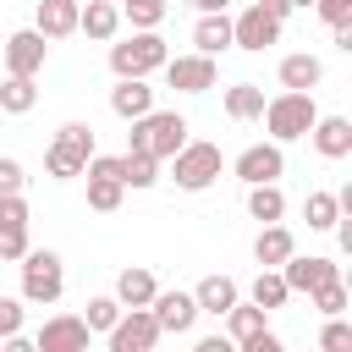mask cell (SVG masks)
<instances>
[{
	"label": "cell",
	"mask_w": 352,
	"mask_h": 352,
	"mask_svg": "<svg viewBox=\"0 0 352 352\" xmlns=\"http://www.w3.org/2000/svg\"><path fill=\"white\" fill-rule=\"evenodd\" d=\"M302 220H308V231H330L341 220V198L336 192H308L302 198Z\"/></svg>",
	"instance_id": "31"
},
{
	"label": "cell",
	"mask_w": 352,
	"mask_h": 352,
	"mask_svg": "<svg viewBox=\"0 0 352 352\" xmlns=\"http://www.w3.org/2000/svg\"><path fill=\"white\" fill-rule=\"evenodd\" d=\"M121 182H126V187H138V192H143V187H154V182H160V160H154V154H143V148H126V154H121Z\"/></svg>",
	"instance_id": "30"
},
{
	"label": "cell",
	"mask_w": 352,
	"mask_h": 352,
	"mask_svg": "<svg viewBox=\"0 0 352 352\" xmlns=\"http://www.w3.org/2000/svg\"><path fill=\"white\" fill-rule=\"evenodd\" d=\"M88 154H94V126H88V121H66V126L55 132V143L44 148V170H50V182H72V176H82Z\"/></svg>",
	"instance_id": "5"
},
{
	"label": "cell",
	"mask_w": 352,
	"mask_h": 352,
	"mask_svg": "<svg viewBox=\"0 0 352 352\" xmlns=\"http://www.w3.org/2000/svg\"><path fill=\"white\" fill-rule=\"evenodd\" d=\"M236 297H242V286H236L231 275H204V280L192 286V302H198V314H214V319H220V314H226Z\"/></svg>",
	"instance_id": "21"
},
{
	"label": "cell",
	"mask_w": 352,
	"mask_h": 352,
	"mask_svg": "<svg viewBox=\"0 0 352 352\" xmlns=\"http://www.w3.org/2000/svg\"><path fill=\"white\" fill-rule=\"evenodd\" d=\"M292 253H297V236H292L280 220L258 226V242H253V258H258V270H280Z\"/></svg>",
	"instance_id": "18"
},
{
	"label": "cell",
	"mask_w": 352,
	"mask_h": 352,
	"mask_svg": "<svg viewBox=\"0 0 352 352\" xmlns=\"http://www.w3.org/2000/svg\"><path fill=\"white\" fill-rule=\"evenodd\" d=\"M28 253V231H11V236H0V264H16Z\"/></svg>",
	"instance_id": "40"
},
{
	"label": "cell",
	"mask_w": 352,
	"mask_h": 352,
	"mask_svg": "<svg viewBox=\"0 0 352 352\" xmlns=\"http://www.w3.org/2000/svg\"><path fill=\"white\" fill-rule=\"evenodd\" d=\"M319 346H324V352H346V346H352V324H346L341 314H330V324L319 330Z\"/></svg>",
	"instance_id": "36"
},
{
	"label": "cell",
	"mask_w": 352,
	"mask_h": 352,
	"mask_svg": "<svg viewBox=\"0 0 352 352\" xmlns=\"http://www.w3.org/2000/svg\"><path fill=\"white\" fill-rule=\"evenodd\" d=\"M28 231V198L22 192H0V236Z\"/></svg>",
	"instance_id": "33"
},
{
	"label": "cell",
	"mask_w": 352,
	"mask_h": 352,
	"mask_svg": "<svg viewBox=\"0 0 352 352\" xmlns=\"http://www.w3.org/2000/svg\"><path fill=\"white\" fill-rule=\"evenodd\" d=\"M22 187H28V170H22V160L0 154V192H22Z\"/></svg>",
	"instance_id": "38"
},
{
	"label": "cell",
	"mask_w": 352,
	"mask_h": 352,
	"mask_svg": "<svg viewBox=\"0 0 352 352\" xmlns=\"http://www.w3.org/2000/svg\"><path fill=\"white\" fill-rule=\"evenodd\" d=\"M286 297H292V286L280 280V270H258V275H253V286H248V302H258L264 314L286 308Z\"/></svg>",
	"instance_id": "28"
},
{
	"label": "cell",
	"mask_w": 352,
	"mask_h": 352,
	"mask_svg": "<svg viewBox=\"0 0 352 352\" xmlns=\"http://www.w3.org/2000/svg\"><path fill=\"white\" fill-rule=\"evenodd\" d=\"M165 88H176V94H209L214 88V55H204V50H192V55H170L165 66Z\"/></svg>",
	"instance_id": "8"
},
{
	"label": "cell",
	"mask_w": 352,
	"mask_h": 352,
	"mask_svg": "<svg viewBox=\"0 0 352 352\" xmlns=\"http://www.w3.org/2000/svg\"><path fill=\"white\" fill-rule=\"evenodd\" d=\"M44 60H50V38H44L38 28H22V33L6 38V72H16V77H38Z\"/></svg>",
	"instance_id": "13"
},
{
	"label": "cell",
	"mask_w": 352,
	"mask_h": 352,
	"mask_svg": "<svg viewBox=\"0 0 352 352\" xmlns=\"http://www.w3.org/2000/svg\"><path fill=\"white\" fill-rule=\"evenodd\" d=\"M308 297H314V308H319L324 319H330V314H346V280H341V275H336V280H324V286H319V292H308Z\"/></svg>",
	"instance_id": "34"
},
{
	"label": "cell",
	"mask_w": 352,
	"mask_h": 352,
	"mask_svg": "<svg viewBox=\"0 0 352 352\" xmlns=\"http://www.w3.org/2000/svg\"><path fill=\"white\" fill-rule=\"evenodd\" d=\"M236 182H280V170H286V154H280V143H253V148H242L236 154Z\"/></svg>",
	"instance_id": "15"
},
{
	"label": "cell",
	"mask_w": 352,
	"mask_h": 352,
	"mask_svg": "<svg viewBox=\"0 0 352 352\" xmlns=\"http://www.w3.org/2000/svg\"><path fill=\"white\" fill-rule=\"evenodd\" d=\"M110 110H116L121 121H138V116L154 110V88H148L143 77H116V88H110Z\"/></svg>",
	"instance_id": "17"
},
{
	"label": "cell",
	"mask_w": 352,
	"mask_h": 352,
	"mask_svg": "<svg viewBox=\"0 0 352 352\" xmlns=\"http://www.w3.org/2000/svg\"><path fill=\"white\" fill-rule=\"evenodd\" d=\"M82 176H88V209L116 214V209H121V198H126V182H121V154H88Z\"/></svg>",
	"instance_id": "7"
},
{
	"label": "cell",
	"mask_w": 352,
	"mask_h": 352,
	"mask_svg": "<svg viewBox=\"0 0 352 352\" xmlns=\"http://www.w3.org/2000/svg\"><path fill=\"white\" fill-rule=\"evenodd\" d=\"M170 60V44L154 33V28H138L132 38H110V72L116 77H148V72H160Z\"/></svg>",
	"instance_id": "4"
},
{
	"label": "cell",
	"mask_w": 352,
	"mask_h": 352,
	"mask_svg": "<svg viewBox=\"0 0 352 352\" xmlns=\"http://www.w3.org/2000/svg\"><path fill=\"white\" fill-rule=\"evenodd\" d=\"M198 11H231V0H192Z\"/></svg>",
	"instance_id": "44"
},
{
	"label": "cell",
	"mask_w": 352,
	"mask_h": 352,
	"mask_svg": "<svg viewBox=\"0 0 352 352\" xmlns=\"http://www.w3.org/2000/svg\"><path fill=\"white\" fill-rule=\"evenodd\" d=\"M165 11H170L165 0H121V16H126L132 28H160Z\"/></svg>",
	"instance_id": "32"
},
{
	"label": "cell",
	"mask_w": 352,
	"mask_h": 352,
	"mask_svg": "<svg viewBox=\"0 0 352 352\" xmlns=\"http://www.w3.org/2000/svg\"><path fill=\"white\" fill-rule=\"evenodd\" d=\"M148 314H154L160 336H192V324H198V302H192V292H154Z\"/></svg>",
	"instance_id": "11"
},
{
	"label": "cell",
	"mask_w": 352,
	"mask_h": 352,
	"mask_svg": "<svg viewBox=\"0 0 352 352\" xmlns=\"http://www.w3.org/2000/svg\"><path fill=\"white\" fill-rule=\"evenodd\" d=\"M319 82H324V60H319V55H286V60H280V88L314 94Z\"/></svg>",
	"instance_id": "24"
},
{
	"label": "cell",
	"mask_w": 352,
	"mask_h": 352,
	"mask_svg": "<svg viewBox=\"0 0 352 352\" xmlns=\"http://www.w3.org/2000/svg\"><path fill=\"white\" fill-rule=\"evenodd\" d=\"M220 319H226V336H231V341L242 346V341H253V336L264 330V319H270V314H264L258 302H242V297H236V302H231V308H226Z\"/></svg>",
	"instance_id": "25"
},
{
	"label": "cell",
	"mask_w": 352,
	"mask_h": 352,
	"mask_svg": "<svg viewBox=\"0 0 352 352\" xmlns=\"http://www.w3.org/2000/svg\"><path fill=\"white\" fill-rule=\"evenodd\" d=\"M231 44L248 50V55H264L270 44H280V22L270 11H258V6H248L242 16H231Z\"/></svg>",
	"instance_id": "10"
},
{
	"label": "cell",
	"mask_w": 352,
	"mask_h": 352,
	"mask_svg": "<svg viewBox=\"0 0 352 352\" xmlns=\"http://www.w3.org/2000/svg\"><path fill=\"white\" fill-rule=\"evenodd\" d=\"M192 44H198L204 55H226V50H231V16H226V11H198Z\"/></svg>",
	"instance_id": "23"
},
{
	"label": "cell",
	"mask_w": 352,
	"mask_h": 352,
	"mask_svg": "<svg viewBox=\"0 0 352 352\" xmlns=\"http://www.w3.org/2000/svg\"><path fill=\"white\" fill-rule=\"evenodd\" d=\"M248 214H253L258 226L280 220V214H286V192H280L275 182H253V187H248Z\"/></svg>",
	"instance_id": "27"
},
{
	"label": "cell",
	"mask_w": 352,
	"mask_h": 352,
	"mask_svg": "<svg viewBox=\"0 0 352 352\" xmlns=\"http://www.w3.org/2000/svg\"><path fill=\"white\" fill-rule=\"evenodd\" d=\"M314 11H319V22H352V0H314Z\"/></svg>",
	"instance_id": "39"
},
{
	"label": "cell",
	"mask_w": 352,
	"mask_h": 352,
	"mask_svg": "<svg viewBox=\"0 0 352 352\" xmlns=\"http://www.w3.org/2000/svg\"><path fill=\"white\" fill-rule=\"evenodd\" d=\"M77 33L110 44V38L121 33V6H110V0H88V6H77Z\"/></svg>",
	"instance_id": "19"
},
{
	"label": "cell",
	"mask_w": 352,
	"mask_h": 352,
	"mask_svg": "<svg viewBox=\"0 0 352 352\" xmlns=\"http://www.w3.org/2000/svg\"><path fill=\"white\" fill-rule=\"evenodd\" d=\"M182 143H187V116H176V110H148V116H138L132 132H126V148H143V154H154L160 165H165Z\"/></svg>",
	"instance_id": "2"
},
{
	"label": "cell",
	"mask_w": 352,
	"mask_h": 352,
	"mask_svg": "<svg viewBox=\"0 0 352 352\" xmlns=\"http://www.w3.org/2000/svg\"><path fill=\"white\" fill-rule=\"evenodd\" d=\"M253 6H258V11H270V16H275V22H286V16H292V11H297V6H292V0H253Z\"/></svg>",
	"instance_id": "42"
},
{
	"label": "cell",
	"mask_w": 352,
	"mask_h": 352,
	"mask_svg": "<svg viewBox=\"0 0 352 352\" xmlns=\"http://www.w3.org/2000/svg\"><path fill=\"white\" fill-rule=\"evenodd\" d=\"M226 116L231 121H258L264 116V88L258 82H231L226 88Z\"/></svg>",
	"instance_id": "26"
},
{
	"label": "cell",
	"mask_w": 352,
	"mask_h": 352,
	"mask_svg": "<svg viewBox=\"0 0 352 352\" xmlns=\"http://www.w3.org/2000/svg\"><path fill=\"white\" fill-rule=\"evenodd\" d=\"M292 6H314V0H292Z\"/></svg>",
	"instance_id": "45"
},
{
	"label": "cell",
	"mask_w": 352,
	"mask_h": 352,
	"mask_svg": "<svg viewBox=\"0 0 352 352\" xmlns=\"http://www.w3.org/2000/svg\"><path fill=\"white\" fill-rule=\"evenodd\" d=\"M308 138H314L319 160H346V154H352V121H346V116H314Z\"/></svg>",
	"instance_id": "16"
},
{
	"label": "cell",
	"mask_w": 352,
	"mask_h": 352,
	"mask_svg": "<svg viewBox=\"0 0 352 352\" xmlns=\"http://www.w3.org/2000/svg\"><path fill=\"white\" fill-rule=\"evenodd\" d=\"M336 275H341V264H336V258H324V253H308V258H302V253H292V258L280 264V280H286L292 292H319V286H324V280H336Z\"/></svg>",
	"instance_id": "14"
},
{
	"label": "cell",
	"mask_w": 352,
	"mask_h": 352,
	"mask_svg": "<svg viewBox=\"0 0 352 352\" xmlns=\"http://www.w3.org/2000/svg\"><path fill=\"white\" fill-rule=\"evenodd\" d=\"M22 336V297H0V341Z\"/></svg>",
	"instance_id": "37"
},
{
	"label": "cell",
	"mask_w": 352,
	"mask_h": 352,
	"mask_svg": "<svg viewBox=\"0 0 352 352\" xmlns=\"http://www.w3.org/2000/svg\"><path fill=\"white\" fill-rule=\"evenodd\" d=\"M220 165H226V160H220L214 143H192V138H187V143L170 154V182H176L182 192H209V187L220 182Z\"/></svg>",
	"instance_id": "6"
},
{
	"label": "cell",
	"mask_w": 352,
	"mask_h": 352,
	"mask_svg": "<svg viewBox=\"0 0 352 352\" xmlns=\"http://www.w3.org/2000/svg\"><path fill=\"white\" fill-rule=\"evenodd\" d=\"M242 352H280V336H275V330L264 324V330H258L253 341H242Z\"/></svg>",
	"instance_id": "41"
},
{
	"label": "cell",
	"mask_w": 352,
	"mask_h": 352,
	"mask_svg": "<svg viewBox=\"0 0 352 352\" xmlns=\"http://www.w3.org/2000/svg\"><path fill=\"white\" fill-rule=\"evenodd\" d=\"M314 116H319L314 94H302V88H286V94L264 99V116H258V121H264L270 143H297V138H308Z\"/></svg>",
	"instance_id": "1"
},
{
	"label": "cell",
	"mask_w": 352,
	"mask_h": 352,
	"mask_svg": "<svg viewBox=\"0 0 352 352\" xmlns=\"http://www.w3.org/2000/svg\"><path fill=\"white\" fill-rule=\"evenodd\" d=\"M38 104V88H33V77H16V72H6V82H0V110L6 116H28Z\"/></svg>",
	"instance_id": "29"
},
{
	"label": "cell",
	"mask_w": 352,
	"mask_h": 352,
	"mask_svg": "<svg viewBox=\"0 0 352 352\" xmlns=\"http://www.w3.org/2000/svg\"><path fill=\"white\" fill-rule=\"evenodd\" d=\"M88 319L82 314H55V319H44V330L33 336V346L38 352H88Z\"/></svg>",
	"instance_id": "12"
},
{
	"label": "cell",
	"mask_w": 352,
	"mask_h": 352,
	"mask_svg": "<svg viewBox=\"0 0 352 352\" xmlns=\"http://www.w3.org/2000/svg\"><path fill=\"white\" fill-rule=\"evenodd\" d=\"M154 292H160V280H154L143 264H132V270L116 275V302H121V308H148Z\"/></svg>",
	"instance_id": "22"
},
{
	"label": "cell",
	"mask_w": 352,
	"mask_h": 352,
	"mask_svg": "<svg viewBox=\"0 0 352 352\" xmlns=\"http://www.w3.org/2000/svg\"><path fill=\"white\" fill-rule=\"evenodd\" d=\"M16 264H22V302H33V308L60 302V292H66V264H60V253L28 248Z\"/></svg>",
	"instance_id": "3"
},
{
	"label": "cell",
	"mask_w": 352,
	"mask_h": 352,
	"mask_svg": "<svg viewBox=\"0 0 352 352\" xmlns=\"http://www.w3.org/2000/svg\"><path fill=\"white\" fill-rule=\"evenodd\" d=\"M82 319H88V330H110V324L121 319V302H116V292H110V297H88V314H82Z\"/></svg>",
	"instance_id": "35"
},
{
	"label": "cell",
	"mask_w": 352,
	"mask_h": 352,
	"mask_svg": "<svg viewBox=\"0 0 352 352\" xmlns=\"http://www.w3.org/2000/svg\"><path fill=\"white\" fill-rule=\"evenodd\" d=\"M33 28H38L50 44H55V38H72V33H77V0H38Z\"/></svg>",
	"instance_id": "20"
},
{
	"label": "cell",
	"mask_w": 352,
	"mask_h": 352,
	"mask_svg": "<svg viewBox=\"0 0 352 352\" xmlns=\"http://www.w3.org/2000/svg\"><path fill=\"white\" fill-rule=\"evenodd\" d=\"M198 352H231V336H204Z\"/></svg>",
	"instance_id": "43"
},
{
	"label": "cell",
	"mask_w": 352,
	"mask_h": 352,
	"mask_svg": "<svg viewBox=\"0 0 352 352\" xmlns=\"http://www.w3.org/2000/svg\"><path fill=\"white\" fill-rule=\"evenodd\" d=\"M104 336H110V352H154L160 346V324L148 308H121V319Z\"/></svg>",
	"instance_id": "9"
}]
</instances>
